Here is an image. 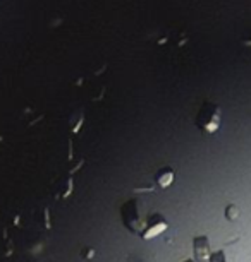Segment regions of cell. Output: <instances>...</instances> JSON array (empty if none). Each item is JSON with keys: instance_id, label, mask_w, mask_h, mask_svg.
<instances>
[{"instance_id": "cell-1", "label": "cell", "mask_w": 251, "mask_h": 262, "mask_svg": "<svg viewBox=\"0 0 251 262\" xmlns=\"http://www.w3.org/2000/svg\"><path fill=\"white\" fill-rule=\"evenodd\" d=\"M195 123L203 134H215L222 125V112L215 103L205 101L196 113Z\"/></svg>"}, {"instance_id": "cell-2", "label": "cell", "mask_w": 251, "mask_h": 262, "mask_svg": "<svg viewBox=\"0 0 251 262\" xmlns=\"http://www.w3.org/2000/svg\"><path fill=\"white\" fill-rule=\"evenodd\" d=\"M167 221H165V217L162 216V214H153V216H150L148 217V221H146V226H145V230L141 231V236L145 240H150V238H155V236H159L162 235L164 231L167 230Z\"/></svg>"}, {"instance_id": "cell-3", "label": "cell", "mask_w": 251, "mask_h": 262, "mask_svg": "<svg viewBox=\"0 0 251 262\" xmlns=\"http://www.w3.org/2000/svg\"><path fill=\"white\" fill-rule=\"evenodd\" d=\"M193 255H195L196 262H208L210 260L211 249H210V242L205 235L195 236L193 238Z\"/></svg>"}, {"instance_id": "cell-4", "label": "cell", "mask_w": 251, "mask_h": 262, "mask_svg": "<svg viewBox=\"0 0 251 262\" xmlns=\"http://www.w3.org/2000/svg\"><path fill=\"white\" fill-rule=\"evenodd\" d=\"M174 180H176V173L169 166L159 170V173H157V177H155V182L160 189H167V187H170L172 184H174Z\"/></svg>"}, {"instance_id": "cell-5", "label": "cell", "mask_w": 251, "mask_h": 262, "mask_svg": "<svg viewBox=\"0 0 251 262\" xmlns=\"http://www.w3.org/2000/svg\"><path fill=\"white\" fill-rule=\"evenodd\" d=\"M239 207L236 206V204H233V202H230V204L225 207V211H224V216H225V220L227 221H236L239 217Z\"/></svg>"}, {"instance_id": "cell-6", "label": "cell", "mask_w": 251, "mask_h": 262, "mask_svg": "<svg viewBox=\"0 0 251 262\" xmlns=\"http://www.w3.org/2000/svg\"><path fill=\"white\" fill-rule=\"evenodd\" d=\"M208 262H227V259H225L224 250L211 252V255H210V260H208Z\"/></svg>"}, {"instance_id": "cell-7", "label": "cell", "mask_w": 251, "mask_h": 262, "mask_svg": "<svg viewBox=\"0 0 251 262\" xmlns=\"http://www.w3.org/2000/svg\"><path fill=\"white\" fill-rule=\"evenodd\" d=\"M184 262H195V260H191V259H188V260H184Z\"/></svg>"}]
</instances>
